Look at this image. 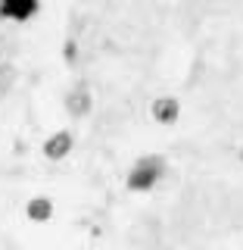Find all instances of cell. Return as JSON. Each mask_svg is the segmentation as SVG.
Segmentation results:
<instances>
[{"label": "cell", "instance_id": "cell-1", "mask_svg": "<svg viewBox=\"0 0 243 250\" xmlns=\"http://www.w3.org/2000/svg\"><path fill=\"white\" fill-rule=\"evenodd\" d=\"M166 175V160H162L159 153H147L140 156V160L131 166V172L125 175V188H128L131 194H150L156 185H159V178Z\"/></svg>", "mask_w": 243, "mask_h": 250}, {"label": "cell", "instance_id": "cell-2", "mask_svg": "<svg viewBox=\"0 0 243 250\" xmlns=\"http://www.w3.org/2000/svg\"><path fill=\"white\" fill-rule=\"evenodd\" d=\"M44 156L50 163H59V160H66L69 153L75 150V135L69 128H59V131H53V135H47L44 138Z\"/></svg>", "mask_w": 243, "mask_h": 250}, {"label": "cell", "instance_id": "cell-3", "mask_svg": "<svg viewBox=\"0 0 243 250\" xmlns=\"http://www.w3.org/2000/svg\"><path fill=\"white\" fill-rule=\"evenodd\" d=\"M150 116H153L156 125H175L178 116H181V100H178V97H168V94H162V97L153 100Z\"/></svg>", "mask_w": 243, "mask_h": 250}, {"label": "cell", "instance_id": "cell-4", "mask_svg": "<svg viewBox=\"0 0 243 250\" xmlns=\"http://www.w3.org/2000/svg\"><path fill=\"white\" fill-rule=\"evenodd\" d=\"M91 109H93V97L84 84H78V88H72L66 94V113L72 116V119H84Z\"/></svg>", "mask_w": 243, "mask_h": 250}, {"label": "cell", "instance_id": "cell-5", "mask_svg": "<svg viewBox=\"0 0 243 250\" xmlns=\"http://www.w3.org/2000/svg\"><path fill=\"white\" fill-rule=\"evenodd\" d=\"M37 10V0H0V16L13 22H25Z\"/></svg>", "mask_w": 243, "mask_h": 250}, {"label": "cell", "instance_id": "cell-6", "mask_svg": "<svg viewBox=\"0 0 243 250\" xmlns=\"http://www.w3.org/2000/svg\"><path fill=\"white\" fill-rule=\"evenodd\" d=\"M25 219H28V222H35V225L50 222V219H53V200L44 197V194L31 197V200L25 203Z\"/></svg>", "mask_w": 243, "mask_h": 250}, {"label": "cell", "instance_id": "cell-7", "mask_svg": "<svg viewBox=\"0 0 243 250\" xmlns=\"http://www.w3.org/2000/svg\"><path fill=\"white\" fill-rule=\"evenodd\" d=\"M78 57V47H75V41H66V62H72Z\"/></svg>", "mask_w": 243, "mask_h": 250}, {"label": "cell", "instance_id": "cell-8", "mask_svg": "<svg viewBox=\"0 0 243 250\" xmlns=\"http://www.w3.org/2000/svg\"><path fill=\"white\" fill-rule=\"evenodd\" d=\"M240 163H243V147H240Z\"/></svg>", "mask_w": 243, "mask_h": 250}]
</instances>
